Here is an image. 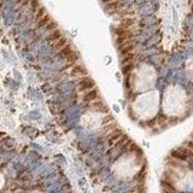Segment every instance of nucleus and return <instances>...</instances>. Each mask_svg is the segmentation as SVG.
<instances>
[{"instance_id":"nucleus-1","label":"nucleus","mask_w":193,"mask_h":193,"mask_svg":"<svg viewBox=\"0 0 193 193\" xmlns=\"http://www.w3.org/2000/svg\"><path fill=\"white\" fill-rule=\"evenodd\" d=\"M187 95L185 89L179 84L169 86L163 96V110L169 116H180L186 110Z\"/></svg>"},{"instance_id":"nucleus-2","label":"nucleus","mask_w":193,"mask_h":193,"mask_svg":"<svg viewBox=\"0 0 193 193\" xmlns=\"http://www.w3.org/2000/svg\"><path fill=\"white\" fill-rule=\"evenodd\" d=\"M159 108V93L149 90L140 94L133 103V112L140 120L147 121L156 116Z\"/></svg>"},{"instance_id":"nucleus-3","label":"nucleus","mask_w":193,"mask_h":193,"mask_svg":"<svg viewBox=\"0 0 193 193\" xmlns=\"http://www.w3.org/2000/svg\"><path fill=\"white\" fill-rule=\"evenodd\" d=\"M156 78H157L156 70L147 64H142L141 66H139L134 71L133 78H132V84L135 90L145 92V90L153 87Z\"/></svg>"},{"instance_id":"nucleus-4","label":"nucleus","mask_w":193,"mask_h":193,"mask_svg":"<svg viewBox=\"0 0 193 193\" xmlns=\"http://www.w3.org/2000/svg\"><path fill=\"white\" fill-rule=\"evenodd\" d=\"M92 89H95V83L88 75L77 80V90L78 92L86 93V92H89Z\"/></svg>"},{"instance_id":"nucleus-5","label":"nucleus","mask_w":193,"mask_h":193,"mask_svg":"<svg viewBox=\"0 0 193 193\" xmlns=\"http://www.w3.org/2000/svg\"><path fill=\"white\" fill-rule=\"evenodd\" d=\"M64 35H63V33H62V30L58 28V29H56V30H53V32H51V33H48V36H47V41L50 42V44H54V42H57L60 38H63Z\"/></svg>"},{"instance_id":"nucleus-6","label":"nucleus","mask_w":193,"mask_h":193,"mask_svg":"<svg viewBox=\"0 0 193 193\" xmlns=\"http://www.w3.org/2000/svg\"><path fill=\"white\" fill-rule=\"evenodd\" d=\"M68 45H69V40H68L65 36H63V38H60L57 42H54V44H53V48H54L56 51H58V52H59L62 48H64V47H65V46H68Z\"/></svg>"},{"instance_id":"nucleus-7","label":"nucleus","mask_w":193,"mask_h":193,"mask_svg":"<svg viewBox=\"0 0 193 193\" xmlns=\"http://www.w3.org/2000/svg\"><path fill=\"white\" fill-rule=\"evenodd\" d=\"M51 21H52L51 16H50L48 14H46V15H45V16H44V17H42L41 20H39V21H38V27H39V28L46 27V26H47V24H48V23H50Z\"/></svg>"},{"instance_id":"nucleus-8","label":"nucleus","mask_w":193,"mask_h":193,"mask_svg":"<svg viewBox=\"0 0 193 193\" xmlns=\"http://www.w3.org/2000/svg\"><path fill=\"white\" fill-rule=\"evenodd\" d=\"M46 14H47V12H46L45 8H42V6H41V8H40V9H39V10L35 12V20H36V22H38L39 20H41V18H42V17H44Z\"/></svg>"},{"instance_id":"nucleus-9","label":"nucleus","mask_w":193,"mask_h":193,"mask_svg":"<svg viewBox=\"0 0 193 193\" xmlns=\"http://www.w3.org/2000/svg\"><path fill=\"white\" fill-rule=\"evenodd\" d=\"M186 69H187V72H188V76L193 80V59H191L188 63H187V66H186Z\"/></svg>"},{"instance_id":"nucleus-10","label":"nucleus","mask_w":193,"mask_h":193,"mask_svg":"<svg viewBox=\"0 0 193 193\" xmlns=\"http://www.w3.org/2000/svg\"><path fill=\"white\" fill-rule=\"evenodd\" d=\"M17 2H18V3H22V2H23V0H17Z\"/></svg>"}]
</instances>
